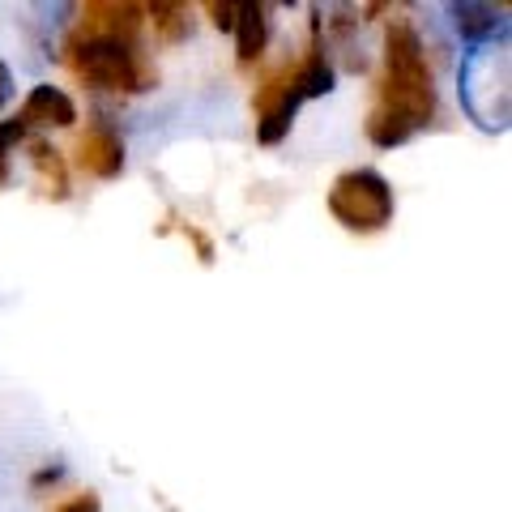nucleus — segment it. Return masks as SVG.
Masks as SVG:
<instances>
[{
  "label": "nucleus",
  "mask_w": 512,
  "mask_h": 512,
  "mask_svg": "<svg viewBox=\"0 0 512 512\" xmlns=\"http://www.w3.org/2000/svg\"><path fill=\"white\" fill-rule=\"evenodd\" d=\"M77 163H82L90 175H99V180H116L124 171V146L120 137L111 133V128H90L82 137V146H77Z\"/></svg>",
  "instance_id": "nucleus-7"
},
{
  "label": "nucleus",
  "mask_w": 512,
  "mask_h": 512,
  "mask_svg": "<svg viewBox=\"0 0 512 512\" xmlns=\"http://www.w3.org/2000/svg\"><path fill=\"white\" fill-rule=\"evenodd\" d=\"M291 86L299 90V99H320V94L333 90V64H329V56L320 52V47L308 56V64H303V69L295 73Z\"/></svg>",
  "instance_id": "nucleus-11"
},
{
  "label": "nucleus",
  "mask_w": 512,
  "mask_h": 512,
  "mask_svg": "<svg viewBox=\"0 0 512 512\" xmlns=\"http://www.w3.org/2000/svg\"><path fill=\"white\" fill-rule=\"evenodd\" d=\"M299 103H303V99H299V90H295V86H286L274 103H265V107H261V124H256V137H261L265 146H278V141L291 133Z\"/></svg>",
  "instance_id": "nucleus-9"
},
{
  "label": "nucleus",
  "mask_w": 512,
  "mask_h": 512,
  "mask_svg": "<svg viewBox=\"0 0 512 512\" xmlns=\"http://www.w3.org/2000/svg\"><path fill=\"white\" fill-rule=\"evenodd\" d=\"M380 107L406 116L414 124V133L436 116V86H431L427 52H423L419 30L410 22H393L389 35H384V99H380Z\"/></svg>",
  "instance_id": "nucleus-1"
},
{
  "label": "nucleus",
  "mask_w": 512,
  "mask_h": 512,
  "mask_svg": "<svg viewBox=\"0 0 512 512\" xmlns=\"http://www.w3.org/2000/svg\"><path fill=\"white\" fill-rule=\"evenodd\" d=\"M73 69L82 82L99 90H146V73L137 64V52L120 39H77L73 43Z\"/></svg>",
  "instance_id": "nucleus-4"
},
{
  "label": "nucleus",
  "mask_w": 512,
  "mask_h": 512,
  "mask_svg": "<svg viewBox=\"0 0 512 512\" xmlns=\"http://www.w3.org/2000/svg\"><path fill=\"white\" fill-rule=\"evenodd\" d=\"M9 99H13V73H9V64L0 60V111L9 107Z\"/></svg>",
  "instance_id": "nucleus-17"
},
{
  "label": "nucleus",
  "mask_w": 512,
  "mask_h": 512,
  "mask_svg": "<svg viewBox=\"0 0 512 512\" xmlns=\"http://www.w3.org/2000/svg\"><path fill=\"white\" fill-rule=\"evenodd\" d=\"M367 137H372V146L393 150V146H402V141L414 137V124L406 116H397V111H389V107H376L372 116H367Z\"/></svg>",
  "instance_id": "nucleus-10"
},
{
  "label": "nucleus",
  "mask_w": 512,
  "mask_h": 512,
  "mask_svg": "<svg viewBox=\"0 0 512 512\" xmlns=\"http://www.w3.org/2000/svg\"><path fill=\"white\" fill-rule=\"evenodd\" d=\"M22 124L69 128V124H77V107H73V99H69V94H64L60 86L39 82V86H30L26 103H22Z\"/></svg>",
  "instance_id": "nucleus-6"
},
{
  "label": "nucleus",
  "mask_w": 512,
  "mask_h": 512,
  "mask_svg": "<svg viewBox=\"0 0 512 512\" xmlns=\"http://www.w3.org/2000/svg\"><path fill=\"white\" fill-rule=\"evenodd\" d=\"M265 43H269V18H265V5H256V0H248V5H239V13H235V52H239V64L261 60Z\"/></svg>",
  "instance_id": "nucleus-8"
},
{
  "label": "nucleus",
  "mask_w": 512,
  "mask_h": 512,
  "mask_svg": "<svg viewBox=\"0 0 512 512\" xmlns=\"http://www.w3.org/2000/svg\"><path fill=\"white\" fill-rule=\"evenodd\" d=\"M210 13H214V26H218V30H235L239 5H210Z\"/></svg>",
  "instance_id": "nucleus-15"
},
{
  "label": "nucleus",
  "mask_w": 512,
  "mask_h": 512,
  "mask_svg": "<svg viewBox=\"0 0 512 512\" xmlns=\"http://www.w3.org/2000/svg\"><path fill=\"white\" fill-rule=\"evenodd\" d=\"M52 512H103V508H99V500H94V495H77V500L60 504V508H52Z\"/></svg>",
  "instance_id": "nucleus-16"
},
{
  "label": "nucleus",
  "mask_w": 512,
  "mask_h": 512,
  "mask_svg": "<svg viewBox=\"0 0 512 512\" xmlns=\"http://www.w3.org/2000/svg\"><path fill=\"white\" fill-rule=\"evenodd\" d=\"M30 154H35V163H39V171H43V175H56V188L64 192V167H60V158H56V150H47V146H43V141H39V146H35V150H30Z\"/></svg>",
  "instance_id": "nucleus-14"
},
{
  "label": "nucleus",
  "mask_w": 512,
  "mask_h": 512,
  "mask_svg": "<svg viewBox=\"0 0 512 512\" xmlns=\"http://www.w3.org/2000/svg\"><path fill=\"white\" fill-rule=\"evenodd\" d=\"M448 18H453L457 35L466 39V47L478 43H508V9L504 5H483V0H461V5H448Z\"/></svg>",
  "instance_id": "nucleus-5"
},
{
  "label": "nucleus",
  "mask_w": 512,
  "mask_h": 512,
  "mask_svg": "<svg viewBox=\"0 0 512 512\" xmlns=\"http://www.w3.org/2000/svg\"><path fill=\"white\" fill-rule=\"evenodd\" d=\"M150 22L163 30V39L175 43V39H184L188 35V18H184V5H150Z\"/></svg>",
  "instance_id": "nucleus-12"
},
{
  "label": "nucleus",
  "mask_w": 512,
  "mask_h": 512,
  "mask_svg": "<svg viewBox=\"0 0 512 512\" xmlns=\"http://www.w3.org/2000/svg\"><path fill=\"white\" fill-rule=\"evenodd\" d=\"M329 214L346 231H380L393 222V188L372 167L342 171L329 188Z\"/></svg>",
  "instance_id": "nucleus-3"
},
{
  "label": "nucleus",
  "mask_w": 512,
  "mask_h": 512,
  "mask_svg": "<svg viewBox=\"0 0 512 512\" xmlns=\"http://www.w3.org/2000/svg\"><path fill=\"white\" fill-rule=\"evenodd\" d=\"M22 133H26L22 120H5V124H0V184L9 180V150H13V141H22Z\"/></svg>",
  "instance_id": "nucleus-13"
},
{
  "label": "nucleus",
  "mask_w": 512,
  "mask_h": 512,
  "mask_svg": "<svg viewBox=\"0 0 512 512\" xmlns=\"http://www.w3.org/2000/svg\"><path fill=\"white\" fill-rule=\"evenodd\" d=\"M457 94L483 133H504L512 120V56L508 43H478L461 52Z\"/></svg>",
  "instance_id": "nucleus-2"
}]
</instances>
